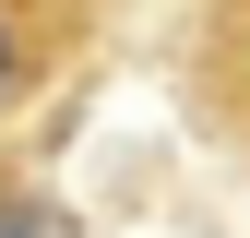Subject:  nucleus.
<instances>
[{
  "instance_id": "obj_1",
  "label": "nucleus",
  "mask_w": 250,
  "mask_h": 238,
  "mask_svg": "<svg viewBox=\"0 0 250 238\" xmlns=\"http://www.w3.org/2000/svg\"><path fill=\"white\" fill-rule=\"evenodd\" d=\"M107 24H119V0H0V143L24 107H48L107 48Z\"/></svg>"
},
{
  "instance_id": "obj_2",
  "label": "nucleus",
  "mask_w": 250,
  "mask_h": 238,
  "mask_svg": "<svg viewBox=\"0 0 250 238\" xmlns=\"http://www.w3.org/2000/svg\"><path fill=\"white\" fill-rule=\"evenodd\" d=\"M179 107L203 143L250 155V0H179Z\"/></svg>"
},
{
  "instance_id": "obj_3",
  "label": "nucleus",
  "mask_w": 250,
  "mask_h": 238,
  "mask_svg": "<svg viewBox=\"0 0 250 238\" xmlns=\"http://www.w3.org/2000/svg\"><path fill=\"white\" fill-rule=\"evenodd\" d=\"M0 238H83V215H72V191L24 155V143H0Z\"/></svg>"
}]
</instances>
